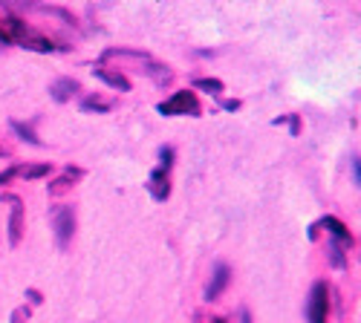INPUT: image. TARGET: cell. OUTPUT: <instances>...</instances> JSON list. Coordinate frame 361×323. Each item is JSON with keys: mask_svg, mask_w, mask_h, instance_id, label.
Returning a JSON list of instances; mask_svg holds the SVG:
<instances>
[{"mask_svg": "<svg viewBox=\"0 0 361 323\" xmlns=\"http://www.w3.org/2000/svg\"><path fill=\"white\" fill-rule=\"evenodd\" d=\"M110 107H113V101L99 99V96H87V99L81 101V110H84V113H93V110H96V113H107Z\"/></svg>", "mask_w": 361, "mask_h": 323, "instance_id": "5bb4252c", "label": "cell"}, {"mask_svg": "<svg viewBox=\"0 0 361 323\" xmlns=\"http://www.w3.org/2000/svg\"><path fill=\"white\" fill-rule=\"evenodd\" d=\"M329 257H333V266H344V254H341V246L338 243H329Z\"/></svg>", "mask_w": 361, "mask_h": 323, "instance_id": "2e32d148", "label": "cell"}, {"mask_svg": "<svg viewBox=\"0 0 361 323\" xmlns=\"http://www.w3.org/2000/svg\"><path fill=\"white\" fill-rule=\"evenodd\" d=\"M26 298H29V300H32V303L38 306V303H41V291H35V289H29V291H26Z\"/></svg>", "mask_w": 361, "mask_h": 323, "instance_id": "44dd1931", "label": "cell"}, {"mask_svg": "<svg viewBox=\"0 0 361 323\" xmlns=\"http://www.w3.org/2000/svg\"><path fill=\"white\" fill-rule=\"evenodd\" d=\"M289 127H292V136L300 133V122H298V115H289Z\"/></svg>", "mask_w": 361, "mask_h": 323, "instance_id": "ffe728a7", "label": "cell"}, {"mask_svg": "<svg viewBox=\"0 0 361 323\" xmlns=\"http://www.w3.org/2000/svg\"><path fill=\"white\" fill-rule=\"evenodd\" d=\"M243 323H252V320H249V315H243Z\"/></svg>", "mask_w": 361, "mask_h": 323, "instance_id": "484cf974", "label": "cell"}, {"mask_svg": "<svg viewBox=\"0 0 361 323\" xmlns=\"http://www.w3.org/2000/svg\"><path fill=\"white\" fill-rule=\"evenodd\" d=\"M49 93H52L55 101H70V99L78 93V81H73V78H58V81L49 87Z\"/></svg>", "mask_w": 361, "mask_h": 323, "instance_id": "9c48e42d", "label": "cell"}, {"mask_svg": "<svg viewBox=\"0 0 361 323\" xmlns=\"http://www.w3.org/2000/svg\"><path fill=\"white\" fill-rule=\"evenodd\" d=\"M0 44H12V41H9V32H6V26H4V20H0Z\"/></svg>", "mask_w": 361, "mask_h": 323, "instance_id": "7402d4cb", "label": "cell"}, {"mask_svg": "<svg viewBox=\"0 0 361 323\" xmlns=\"http://www.w3.org/2000/svg\"><path fill=\"white\" fill-rule=\"evenodd\" d=\"M171 165H173V148H162L159 151V167L171 170Z\"/></svg>", "mask_w": 361, "mask_h": 323, "instance_id": "e0dca14e", "label": "cell"}, {"mask_svg": "<svg viewBox=\"0 0 361 323\" xmlns=\"http://www.w3.org/2000/svg\"><path fill=\"white\" fill-rule=\"evenodd\" d=\"M318 225H324L329 234H333L336 240H341V243H347V246H353V243H355V240H353V234H350V228H347L344 222H338L336 217H324Z\"/></svg>", "mask_w": 361, "mask_h": 323, "instance_id": "30bf717a", "label": "cell"}, {"mask_svg": "<svg viewBox=\"0 0 361 323\" xmlns=\"http://www.w3.org/2000/svg\"><path fill=\"white\" fill-rule=\"evenodd\" d=\"M223 107H226V110H237V107H240V101H223Z\"/></svg>", "mask_w": 361, "mask_h": 323, "instance_id": "cb8c5ba5", "label": "cell"}, {"mask_svg": "<svg viewBox=\"0 0 361 323\" xmlns=\"http://www.w3.org/2000/svg\"><path fill=\"white\" fill-rule=\"evenodd\" d=\"M4 26H6V32H9V41H12V44H20V46L32 49V52H52V49H55V44H52L47 35L35 32L32 26L23 23V20H18V18H9Z\"/></svg>", "mask_w": 361, "mask_h": 323, "instance_id": "6da1fadb", "label": "cell"}, {"mask_svg": "<svg viewBox=\"0 0 361 323\" xmlns=\"http://www.w3.org/2000/svg\"><path fill=\"white\" fill-rule=\"evenodd\" d=\"M147 191H150V196H154L157 202H165V199L171 196V176H168L165 167H157L154 173H150Z\"/></svg>", "mask_w": 361, "mask_h": 323, "instance_id": "8992f818", "label": "cell"}, {"mask_svg": "<svg viewBox=\"0 0 361 323\" xmlns=\"http://www.w3.org/2000/svg\"><path fill=\"white\" fill-rule=\"evenodd\" d=\"M212 323H226V320H223V317H214V320H212Z\"/></svg>", "mask_w": 361, "mask_h": 323, "instance_id": "d4e9b609", "label": "cell"}, {"mask_svg": "<svg viewBox=\"0 0 361 323\" xmlns=\"http://www.w3.org/2000/svg\"><path fill=\"white\" fill-rule=\"evenodd\" d=\"M12 127H15V133L20 136V139H26V141H32V144H41V139L35 136V130L29 127V125H20V122H12Z\"/></svg>", "mask_w": 361, "mask_h": 323, "instance_id": "9a60e30c", "label": "cell"}, {"mask_svg": "<svg viewBox=\"0 0 361 323\" xmlns=\"http://www.w3.org/2000/svg\"><path fill=\"white\" fill-rule=\"evenodd\" d=\"M12 202V217H9V246L18 248L23 237V202L18 196H6Z\"/></svg>", "mask_w": 361, "mask_h": 323, "instance_id": "5b68a950", "label": "cell"}, {"mask_svg": "<svg viewBox=\"0 0 361 323\" xmlns=\"http://www.w3.org/2000/svg\"><path fill=\"white\" fill-rule=\"evenodd\" d=\"M162 115H200V101H197V96L194 93H176L173 99H168V101H162L159 107H157Z\"/></svg>", "mask_w": 361, "mask_h": 323, "instance_id": "3957f363", "label": "cell"}, {"mask_svg": "<svg viewBox=\"0 0 361 323\" xmlns=\"http://www.w3.org/2000/svg\"><path fill=\"white\" fill-rule=\"evenodd\" d=\"M52 228H55V240L58 248H67L73 234H75V211L70 205H61V208H52Z\"/></svg>", "mask_w": 361, "mask_h": 323, "instance_id": "7a4b0ae2", "label": "cell"}, {"mask_svg": "<svg viewBox=\"0 0 361 323\" xmlns=\"http://www.w3.org/2000/svg\"><path fill=\"white\" fill-rule=\"evenodd\" d=\"M93 72H96V75H99L104 84H110L113 90H122V93H128V90H130V81H128L122 72H110V70H107V67H102V64H99Z\"/></svg>", "mask_w": 361, "mask_h": 323, "instance_id": "8fae6325", "label": "cell"}, {"mask_svg": "<svg viewBox=\"0 0 361 323\" xmlns=\"http://www.w3.org/2000/svg\"><path fill=\"white\" fill-rule=\"evenodd\" d=\"M194 87H197V90H202V93L217 96V99H220V96H223V90H226L220 78H197V81H194Z\"/></svg>", "mask_w": 361, "mask_h": 323, "instance_id": "4fadbf2b", "label": "cell"}, {"mask_svg": "<svg viewBox=\"0 0 361 323\" xmlns=\"http://www.w3.org/2000/svg\"><path fill=\"white\" fill-rule=\"evenodd\" d=\"M81 176H84V170H81V167H67L61 179H55V182L49 185V196H61V194H67V191L73 188V182H75V179H81Z\"/></svg>", "mask_w": 361, "mask_h": 323, "instance_id": "ba28073f", "label": "cell"}, {"mask_svg": "<svg viewBox=\"0 0 361 323\" xmlns=\"http://www.w3.org/2000/svg\"><path fill=\"white\" fill-rule=\"evenodd\" d=\"M0 156H4V151H0Z\"/></svg>", "mask_w": 361, "mask_h": 323, "instance_id": "4316f807", "label": "cell"}, {"mask_svg": "<svg viewBox=\"0 0 361 323\" xmlns=\"http://www.w3.org/2000/svg\"><path fill=\"white\" fill-rule=\"evenodd\" d=\"M326 315H329V289H326V283H315L310 291L307 317H310V323H326Z\"/></svg>", "mask_w": 361, "mask_h": 323, "instance_id": "277c9868", "label": "cell"}, {"mask_svg": "<svg viewBox=\"0 0 361 323\" xmlns=\"http://www.w3.org/2000/svg\"><path fill=\"white\" fill-rule=\"evenodd\" d=\"M26 320H29V309H26V306L15 309V315H12V323H26Z\"/></svg>", "mask_w": 361, "mask_h": 323, "instance_id": "ac0fdd59", "label": "cell"}, {"mask_svg": "<svg viewBox=\"0 0 361 323\" xmlns=\"http://www.w3.org/2000/svg\"><path fill=\"white\" fill-rule=\"evenodd\" d=\"M228 280H231V269H228V266H217V272H214V277H212V286L205 289V300H208V303L217 300V298L223 295V289L228 286Z\"/></svg>", "mask_w": 361, "mask_h": 323, "instance_id": "52a82bcc", "label": "cell"}, {"mask_svg": "<svg viewBox=\"0 0 361 323\" xmlns=\"http://www.w3.org/2000/svg\"><path fill=\"white\" fill-rule=\"evenodd\" d=\"M52 170L49 162L44 165H23V167H15V176H20V179H41V176H47Z\"/></svg>", "mask_w": 361, "mask_h": 323, "instance_id": "7c38bea8", "label": "cell"}, {"mask_svg": "<svg viewBox=\"0 0 361 323\" xmlns=\"http://www.w3.org/2000/svg\"><path fill=\"white\" fill-rule=\"evenodd\" d=\"M353 179H355V185L361 182V173H358V159H353Z\"/></svg>", "mask_w": 361, "mask_h": 323, "instance_id": "603a6c76", "label": "cell"}, {"mask_svg": "<svg viewBox=\"0 0 361 323\" xmlns=\"http://www.w3.org/2000/svg\"><path fill=\"white\" fill-rule=\"evenodd\" d=\"M12 179H15V167H9V170L0 173V185H9Z\"/></svg>", "mask_w": 361, "mask_h": 323, "instance_id": "d6986e66", "label": "cell"}]
</instances>
